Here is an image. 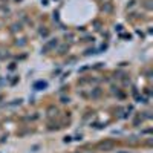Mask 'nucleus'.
Here are the masks:
<instances>
[{
	"label": "nucleus",
	"instance_id": "obj_1",
	"mask_svg": "<svg viewBox=\"0 0 153 153\" xmlns=\"http://www.w3.org/2000/svg\"><path fill=\"white\" fill-rule=\"evenodd\" d=\"M55 44H57V41H51V43H48V44H46V48H44V51H46V49H51V48H54Z\"/></svg>",
	"mask_w": 153,
	"mask_h": 153
}]
</instances>
